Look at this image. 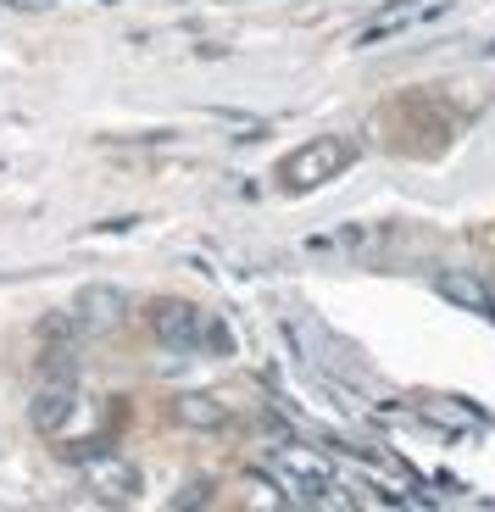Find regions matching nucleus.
<instances>
[{
  "mask_svg": "<svg viewBox=\"0 0 495 512\" xmlns=\"http://www.w3.org/2000/svg\"><path fill=\"white\" fill-rule=\"evenodd\" d=\"M351 162H356V140L323 134V140L301 145V151H295L290 162L279 167V179H284V190H290V195H301V190H318V184L340 179V173H345Z\"/></svg>",
  "mask_w": 495,
  "mask_h": 512,
  "instance_id": "1",
  "label": "nucleus"
},
{
  "mask_svg": "<svg viewBox=\"0 0 495 512\" xmlns=\"http://www.w3.org/2000/svg\"><path fill=\"white\" fill-rule=\"evenodd\" d=\"M151 329L167 351H201V329H206V312L190 307V301H156L151 307Z\"/></svg>",
  "mask_w": 495,
  "mask_h": 512,
  "instance_id": "2",
  "label": "nucleus"
},
{
  "mask_svg": "<svg viewBox=\"0 0 495 512\" xmlns=\"http://www.w3.org/2000/svg\"><path fill=\"white\" fill-rule=\"evenodd\" d=\"M273 474L295 479L306 501H323V490H334V474H329V457H318L312 446H279L273 451Z\"/></svg>",
  "mask_w": 495,
  "mask_h": 512,
  "instance_id": "3",
  "label": "nucleus"
},
{
  "mask_svg": "<svg viewBox=\"0 0 495 512\" xmlns=\"http://www.w3.org/2000/svg\"><path fill=\"white\" fill-rule=\"evenodd\" d=\"M73 412H78L73 379H45L34 390V401H28V423H34L39 435H62L67 423H73Z\"/></svg>",
  "mask_w": 495,
  "mask_h": 512,
  "instance_id": "4",
  "label": "nucleus"
},
{
  "mask_svg": "<svg viewBox=\"0 0 495 512\" xmlns=\"http://www.w3.org/2000/svg\"><path fill=\"white\" fill-rule=\"evenodd\" d=\"M89 479H95V490H101L106 501H134L140 496V468H128V462L106 457V451L89 462Z\"/></svg>",
  "mask_w": 495,
  "mask_h": 512,
  "instance_id": "5",
  "label": "nucleus"
},
{
  "mask_svg": "<svg viewBox=\"0 0 495 512\" xmlns=\"http://www.w3.org/2000/svg\"><path fill=\"white\" fill-rule=\"evenodd\" d=\"M434 290H440L445 301H451V307H462V312H473V318H490V323H495V295L484 290V284L473 279V273H445V279L434 284Z\"/></svg>",
  "mask_w": 495,
  "mask_h": 512,
  "instance_id": "6",
  "label": "nucleus"
},
{
  "mask_svg": "<svg viewBox=\"0 0 495 512\" xmlns=\"http://www.w3.org/2000/svg\"><path fill=\"white\" fill-rule=\"evenodd\" d=\"M123 312H128V295L112 290V284H95V290L78 295V318H84L89 329H117Z\"/></svg>",
  "mask_w": 495,
  "mask_h": 512,
  "instance_id": "7",
  "label": "nucleus"
},
{
  "mask_svg": "<svg viewBox=\"0 0 495 512\" xmlns=\"http://www.w3.org/2000/svg\"><path fill=\"white\" fill-rule=\"evenodd\" d=\"M173 418L184 423V429H223L229 407H223L217 396H206V390H184V396L173 401Z\"/></svg>",
  "mask_w": 495,
  "mask_h": 512,
  "instance_id": "8",
  "label": "nucleus"
},
{
  "mask_svg": "<svg viewBox=\"0 0 495 512\" xmlns=\"http://www.w3.org/2000/svg\"><path fill=\"white\" fill-rule=\"evenodd\" d=\"M84 318H67V312H51V318H39V340H51V346H73Z\"/></svg>",
  "mask_w": 495,
  "mask_h": 512,
  "instance_id": "9",
  "label": "nucleus"
},
{
  "mask_svg": "<svg viewBox=\"0 0 495 512\" xmlns=\"http://www.w3.org/2000/svg\"><path fill=\"white\" fill-rule=\"evenodd\" d=\"M201 340H206V346H212V351H234V334L223 329V323H212V329H206Z\"/></svg>",
  "mask_w": 495,
  "mask_h": 512,
  "instance_id": "10",
  "label": "nucleus"
}]
</instances>
